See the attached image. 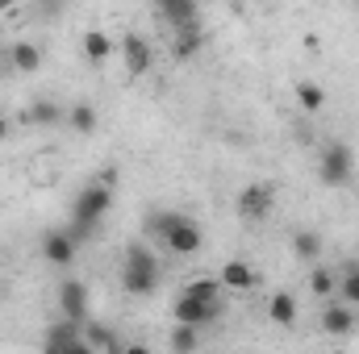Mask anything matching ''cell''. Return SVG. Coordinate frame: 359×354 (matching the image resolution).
Masks as SVG:
<instances>
[{
	"mask_svg": "<svg viewBox=\"0 0 359 354\" xmlns=\"http://www.w3.org/2000/svg\"><path fill=\"white\" fill-rule=\"evenodd\" d=\"M339 300L347 309H359V267H347V275L339 279Z\"/></svg>",
	"mask_w": 359,
	"mask_h": 354,
	"instance_id": "cell-25",
	"label": "cell"
},
{
	"mask_svg": "<svg viewBox=\"0 0 359 354\" xmlns=\"http://www.w3.org/2000/svg\"><path fill=\"white\" fill-rule=\"evenodd\" d=\"M8 134H13V125H8V117H4V113H0V142H4V138H8Z\"/></svg>",
	"mask_w": 359,
	"mask_h": 354,
	"instance_id": "cell-28",
	"label": "cell"
},
{
	"mask_svg": "<svg viewBox=\"0 0 359 354\" xmlns=\"http://www.w3.org/2000/svg\"><path fill=\"white\" fill-rule=\"evenodd\" d=\"M25 121H34V125H59L63 121V108L55 104V100H29V108H25Z\"/></svg>",
	"mask_w": 359,
	"mask_h": 354,
	"instance_id": "cell-19",
	"label": "cell"
},
{
	"mask_svg": "<svg viewBox=\"0 0 359 354\" xmlns=\"http://www.w3.org/2000/svg\"><path fill=\"white\" fill-rule=\"evenodd\" d=\"M168 346H172V354H196L201 334H196V330H188V325H176V330L168 334Z\"/></svg>",
	"mask_w": 359,
	"mask_h": 354,
	"instance_id": "cell-23",
	"label": "cell"
},
{
	"mask_svg": "<svg viewBox=\"0 0 359 354\" xmlns=\"http://www.w3.org/2000/svg\"><path fill=\"white\" fill-rule=\"evenodd\" d=\"M46 354H96V351H92L84 338H72L67 346H59V351H46Z\"/></svg>",
	"mask_w": 359,
	"mask_h": 354,
	"instance_id": "cell-26",
	"label": "cell"
},
{
	"mask_svg": "<svg viewBox=\"0 0 359 354\" xmlns=\"http://www.w3.org/2000/svg\"><path fill=\"white\" fill-rule=\"evenodd\" d=\"M67 125H72L76 134H96V108L80 100V104H76V108L67 113Z\"/></svg>",
	"mask_w": 359,
	"mask_h": 354,
	"instance_id": "cell-24",
	"label": "cell"
},
{
	"mask_svg": "<svg viewBox=\"0 0 359 354\" xmlns=\"http://www.w3.org/2000/svg\"><path fill=\"white\" fill-rule=\"evenodd\" d=\"M163 246L172 250V255H180V259H188V255H196L201 246H205V234H201V225L192 221V217H184L180 213L176 225L168 229V238H163Z\"/></svg>",
	"mask_w": 359,
	"mask_h": 354,
	"instance_id": "cell-4",
	"label": "cell"
},
{
	"mask_svg": "<svg viewBox=\"0 0 359 354\" xmlns=\"http://www.w3.org/2000/svg\"><path fill=\"white\" fill-rule=\"evenodd\" d=\"M172 313H176V325L201 330V325H209L213 317H222V304H201V300H188V296H180L176 304H172Z\"/></svg>",
	"mask_w": 359,
	"mask_h": 354,
	"instance_id": "cell-8",
	"label": "cell"
},
{
	"mask_svg": "<svg viewBox=\"0 0 359 354\" xmlns=\"http://www.w3.org/2000/svg\"><path fill=\"white\" fill-rule=\"evenodd\" d=\"M84 55H88V63H104L113 55V38L104 29H84Z\"/></svg>",
	"mask_w": 359,
	"mask_h": 354,
	"instance_id": "cell-20",
	"label": "cell"
},
{
	"mask_svg": "<svg viewBox=\"0 0 359 354\" xmlns=\"http://www.w3.org/2000/svg\"><path fill=\"white\" fill-rule=\"evenodd\" d=\"M121 354H151V346H142V342H130V346H121Z\"/></svg>",
	"mask_w": 359,
	"mask_h": 354,
	"instance_id": "cell-27",
	"label": "cell"
},
{
	"mask_svg": "<svg viewBox=\"0 0 359 354\" xmlns=\"http://www.w3.org/2000/svg\"><path fill=\"white\" fill-rule=\"evenodd\" d=\"M351 171H355L351 146H347V142H326L322 155H318V179H322L326 187H343V183L351 179Z\"/></svg>",
	"mask_w": 359,
	"mask_h": 354,
	"instance_id": "cell-3",
	"label": "cell"
},
{
	"mask_svg": "<svg viewBox=\"0 0 359 354\" xmlns=\"http://www.w3.org/2000/svg\"><path fill=\"white\" fill-rule=\"evenodd\" d=\"M176 208H155V213H147V221H142V234L147 238H155V242H163L168 238V229L176 225Z\"/></svg>",
	"mask_w": 359,
	"mask_h": 354,
	"instance_id": "cell-16",
	"label": "cell"
},
{
	"mask_svg": "<svg viewBox=\"0 0 359 354\" xmlns=\"http://www.w3.org/2000/svg\"><path fill=\"white\" fill-rule=\"evenodd\" d=\"M334 354H347V351H334Z\"/></svg>",
	"mask_w": 359,
	"mask_h": 354,
	"instance_id": "cell-29",
	"label": "cell"
},
{
	"mask_svg": "<svg viewBox=\"0 0 359 354\" xmlns=\"http://www.w3.org/2000/svg\"><path fill=\"white\" fill-rule=\"evenodd\" d=\"M355 309H347L343 300H330L326 309H322V334H330V338H347V334H355Z\"/></svg>",
	"mask_w": 359,
	"mask_h": 354,
	"instance_id": "cell-9",
	"label": "cell"
},
{
	"mask_svg": "<svg viewBox=\"0 0 359 354\" xmlns=\"http://www.w3.org/2000/svg\"><path fill=\"white\" fill-rule=\"evenodd\" d=\"M222 279H213V275H201V279H188L184 283V292L180 296H188V300H201V304H222Z\"/></svg>",
	"mask_w": 359,
	"mask_h": 354,
	"instance_id": "cell-14",
	"label": "cell"
},
{
	"mask_svg": "<svg viewBox=\"0 0 359 354\" xmlns=\"http://www.w3.org/2000/svg\"><path fill=\"white\" fill-rule=\"evenodd\" d=\"M121 59H126V71L130 76H147L155 67V50H151V42L142 34H126L121 38Z\"/></svg>",
	"mask_w": 359,
	"mask_h": 354,
	"instance_id": "cell-7",
	"label": "cell"
},
{
	"mask_svg": "<svg viewBox=\"0 0 359 354\" xmlns=\"http://www.w3.org/2000/svg\"><path fill=\"white\" fill-rule=\"evenodd\" d=\"M42 259L50 267H72L76 263V242H72V234H67V229H50V234L42 238Z\"/></svg>",
	"mask_w": 359,
	"mask_h": 354,
	"instance_id": "cell-10",
	"label": "cell"
},
{
	"mask_svg": "<svg viewBox=\"0 0 359 354\" xmlns=\"http://www.w3.org/2000/svg\"><path fill=\"white\" fill-rule=\"evenodd\" d=\"M121 288L130 296H151L159 288V259L151 255V246L138 238L126 246V267H121Z\"/></svg>",
	"mask_w": 359,
	"mask_h": 354,
	"instance_id": "cell-2",
	"label": "cell"
},
{
	"mask_svg": "<svg viewBox=\"0 0 359 354\" xmlns=\"http://www.w3.org/2000/svg\"><path fill=\"white\" fill-rule=\"evenodd\" d=\"M201 42H205V38H201V25H192V29H180L176 38H172V55L184 63V59H192V55L201 50Z\"/></svg>",
	"mask_w": 359,
	"mask_h": 354,
	"instance_id": "cell-22",
	"label": "cell"
},
{
	"mask_svg": "<svg viewBox=\"0 0 359 354\" xmlns=\"http://www.w3.org/2000/svg\"><path fill=\"white\" fill-rule=\"evenodd\" d=\"M309 292H313L318 300H330V296L339 292V279H334V271H330V267H313V271H309Z\"/></svg>",
	"mask_w": 359,
	"mask_h": 354,
	"instance_id": "cell-21",
	"label": "cell"
},
{
	"mask_svg": "<svg viewBox=\"0 0 359 354\" xmlns=\"http://www.w3.org/2000/svg\"><path fill=\"white\" fill-rule=\"evenodd\" d=\"M222 288L226 292H251L255 288V267L243 263V259H230V263H222Z\"/></svg>",
	"mask_w": 359,
	"mask_h": 354,
	"instance_id": "cell-13",
	"label": "cell"
},
{
	"mask_svg": "<svg viewBox=\"0 0 359 354\" xmlns=\"http://www.w3.org/2000/svg\"><path fill=\"white\" fill-rule=\"evenodd\" d=\"M8 67L21 71V76H34V71L42 67V46H38V42H25V38L13 42V46H8Z\"/></svg>",
	"mask_w": 359,
	"mask_h": 354,
	"instance_id": "cell-12",
	"label": "cell"
},
{
	"mask_svg": "<svg viewBox=\"0 0 359 354\" xmlns=\"http://www.w3.org/2000/svg\"><path fill=\"white\" fill-rule=\"evenodd\" d=\"M268 317L276 325H292V321H297V296H292V292H276L268 300Z\"/></svg>",
	"mask_w": 359,
	"mask_h": 354,
	"instance_id": "cell-18",
	"label": "cell"
},
{
	"mask_svg": "<svg viewBox=\"0 0 359 354\" xmlns=\"http://www.w3.org/2000/svg\"><path fill=\"white\" fill-rule=\"evenodd\" d=\"M292 96H297L301 113H322V104H326V88L313 84V80H301V84L292 88Z\"/></svg>",
	"mask_w": 359,
	"mask_h": 354,
	"instance_id": "cell-17",
	"label": "cell"
},
{
	"mask_svg": "<svg viewBox=\"0 0 359 354\" xmlns=\"http://www.w3.org/2000/svg\"><path fill=\"white\" fill-rule=\"evenodd\" d=\"M0 67H4V59H0Z\"/></svg>",
	"mask_w": 359,
	"mask_h": 354,
	"instance_id": "cell-30",
	"label": "cell"
},
{
	"mask_svg": "<svg viewBox=\"0 0 359 354\" xmlns=\"http://www.w3.org/2000/svg\"><path fill=\"white\" fill-rule=\"evenodd\" d=\"M159 17L180 34V29H192V25L201 21V8H196L192 0H159Z\"/></svg>",
	"mask_w": 359,
	"mask_h": 354,
	"instance_id": "cell-11",
	"label": "cell"
},
{
	"mask_svg": "<svg viewBox=\"0 0 359 354\" xmlns=\"http://www.w3.org/2000/svg\"><path fill=\"white\" fill-rule=\"evenodd\" d=\"M292 255L305 263H318L322 259V234L318 229H292Z\"/></svg>",
	"mask_w": 359,
	"mask_h": 354,
	"instance_id": "cell-15",
	"label": "cell"
},
{
	"mask_svg": "<svg viewBox=\"0 0 359 354\" xmlns=\"http://www.w3.org/2000/svg\"><path fill=\"white\" fill-rule=\"evenodd\" d=\"M59 309H63V321L88 325V283L63 279V288H59Z\"/></svg>",
	"mask_w": 359,
	"mask_h": 354,
	"instance_id": "cell-5",
	"label": "cell"
},
{
	"mask_svg": "<svg viewBox=\"0 0 359 354\" xmlns=\"http://www.w3.org/2000/svg\"><path fill=\"white\" fill-rule=\"evenodd\" d=\"M271 204H276V187H271V183H247V187L238 192V213H243L247 221H264L271 213Z\"/></svg>",
	"mask_w": 359,
	"mask_h": 354,
	"instance_id": "cell-6",
	"label": "cell"
},
{
	"mask_svg": "<svg viewBox=\"0 0 359 354\" xmlns=\"http://www.w3.org/2000/svg\"><path fill=\"white\" fill-rule=\"evenodd\" d=\"M113 208V192L109 187H100V183H88L80 196H76V204H72V242H88L92 234H96V225L104 221V213Z\"/></svg>",
	"mask_w": 359,
	"mask_h": 354,
	"instance_id": "cell-1",
	"label": "cell"
}]
</instances>
